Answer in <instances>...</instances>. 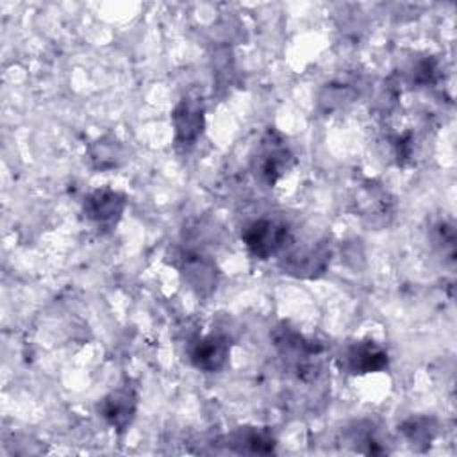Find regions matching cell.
<instances>
[{
  "label": "cell",
  "mask_w": 457,
  "mask_h": 457,
  "mask_svg": "<svg viewBox=\"0 0 457 457\" xmlns=\"http://www.w3.org/2000/svg\"><path fill=\"white\" fill-rule=\"evenodd\" d=\"M291 164H293V154L286 139L282 137V134L270 129L255 148V154L252 159L253 173L264 184L273 186L291 168Z\"/></svg>",
  "instance_id": "obj_1"
},
{
  "label": "cell",
  "mask_w": 457,
  "mask_h": 457,
  "mask_svg": "<svg viewBox=\"0 0 457 457\" xmlns=\"http://www.w3.org/2000/svg\"><path fill=\"white\" fill-rule=\"evenodd\" d=\"M273 341L278 353L287 361V364L296 371L300 378H307L305 373L311 377L314 375L318 370V359L323 352L318 343L307 339L287 325H282L273 332Z\"/></svg>",
  "instance_id": "obj_2"
},
{
  "label": "cell",
  "mask_w": 457,
  "mask_h": 457,
  "mask_svg": "<svg viewBox=\"0 0 457 457\" xmlns=\"http://www.w3.org/2000/svg\"><path fill=\"white\" fill-rule=\"evenodd\" d=\"M241 239L250 255L255 259H268L287 246L291 241V230L278 220L259 218L245 227Z\"/></svg>",
  "instance_id": "obj_3"
},
{
  "label": "cell",
  "mask_w": 457,
  "mask_h": 457,
  "mask_svg": "<svg viewBox=\"0 0 457 457\" xmlns=\"http://www.w3.org/2000/svg\"><path fill=\"white\" fill-rule=\"evenodd\" d=\"M387 352L371 339L348 343L337 357L339 368L350 375L380 371L387 366Z\"/></svg>",
  "instance_id": "obj_4"
},
{
  "label": "cell",
  "mask_w": 457,
  "mask_h": 457,
  "mask_svg": "<svg viewBox=\"0 0 457 457\" xmlns=\"http://www.w3.org/2000/svg\"><path fill=\"white\" fill-rule=\"evenodd\" d=\"M175 141L180 146H193L204 132L205 107L200 96H184L171 112Z\"/></svg>",
  "instance_id": "obj_5"
},
{
  "label": "cell",
  "mask_w": 457,
  "mask_h": 457,
  "mask_svg": "<svg viewBox=\"0 0 457 457\" xmlns=\"http://www.w3.org/2000/svg\"><path fill=\"white\" fill-rule=\"evenodd\" d=\"M230 353V343L223 334H207L196 339L189 350V359L193 366L205 373L220 371Z\"/></svg>",
  "instance_id": "obj_6"
},
{
  "label": "cell",
  "mask_w": 457,
  "mask_h": 457,
  "mask_svg": "<svg viewBox=\"0 0 457 457\" xmlns=\"http://www.w3.org/2000/svg\"><path fill=\"white\" fill-rule=\"evenodd\" d=\"M125 209V196L120 191L102 187L91 191L84 200V214L98 227L114 225Z\"/></svg>",
  "instance_id": "obj_7"
},
{
  "label": "cell",
  "mask_w": 457,
  "mask_h": 457,
  "mask_svg": "<svg viewBox=\"0 0 457 457\" xmlns=\"http://www.w3.org/2000/svg\"><path fill=\"white\" fill-rule=\"evenodd\" d=\"M330 261V252L323 245H311L303 248H296L289 252L282 262L280 268L286 273H291L295 277L312 278L321 275Z\"/></svg>",
  "instance_id": "obj_8"
},
{
  "label": "cell",
  "mask_w": 457,
  "mask_h": 457,
  "mask_svg": "<svg viewBox=\"0 0 457 457\" xmlns=\"http://www.w3.org/2000/svg\"><path fill=\"white\" fill-rule=\"evenodd\" d=\"M180 271L187 284L198 295H209L218 282V270L214 261L202 252H182Z\"/></svg>",
  "instance_id": "obj_9"
},
{
  "label": "cell",
  "mask_w": 457,
  "mask_h": 457,
  "mask_svg": "<svg viewBox=\"0 0 457 457\" xmlns=\"http://www.w3.org/2000/svg\"><path fill=\"white\" fill-rule=\"evenodd\" d=\"M137 396L132 387H118L98 403L100 416L114 428L125 430L136 414Z\"/></svg>",
  "instance_id": "obj_10"
},
{
  "label": "cell",
  "mask_w": 457,
  "mask_h": 457,
  "mask_svg": "<svg viewBox=\"0 0 457 457\" xmlns=\"http://www.w3.org/2000/svg\"><path fill=\"white\" fill-rule=\"evenodd\" d=\"M353 202L357 205V212L373 225L387 223V218L393 216V198L386 189L370 180L357 189Z\"/></svg>",
  "instance_id": "obj_11"
},
{
  "label": "cell",
  "mask_w": 457,
  "mask_h": 457,
  "mask_svg": "<svg viewBox=\"0 0 457 457\" xmlns=\"http://www.w3.org/2000/svg\"><path fill=\"white\" fill-rule=\"evenodd\" d=\"M227 441L234 450L245 453H270L275 446L273 436L268 430L257 427H241L234 430Z\"/></svg>",
  "instance_id": "obj_12"
},
{
  "label": "cell",
  "mask_w": 457,
  "mask_h": 457,
  "mask_svg": "<svg viewBox=\"0 0 457 457\" xmlns=\"http://www.w3.org/2000/svg\"><path fill=\"white\" fill-rule=\"evenodd\" d=\"M87 159L95 170L116 168L123 159V148L112 137H102L91 145Z\"/></svg>",
  "instance_id": "obj_13"
},
{
  "label": "cell",
  "mask_w": 457,
  "mask_h": 457,
  "mask_svg": "<svg viewBox=\"0 0 457 457\" xmlns=\"http://www.w3.org/2000/svg\"><path fill=\"white\" fill-rule=\"evenodd\" d=\"M402 432L412 445H428L436 434V428L428 418H409L402 425Z\"/></svg>",
  "instance_id": "obj_14"
},
{
  "label": "cell",
  "mask_w": 457,
  "mask_h": 457,
  "mask_svg": "<svg viewBox=\"0 0 457 457\" xmlns=\"http://www.w3.org/2000/svg\"><path fill=\"white\" fill-rule=\"evenodd\" d=\"M355 96V89L346 84V82H334L328 84L323 91V95L320 96V104L325 105L327 111H334L348 102H352V98Z\"/></svg>",
  "instance_id": "obj_15"
}]
</instances>
